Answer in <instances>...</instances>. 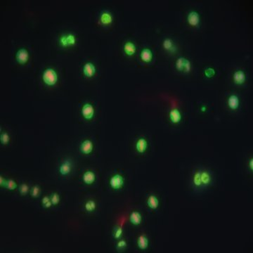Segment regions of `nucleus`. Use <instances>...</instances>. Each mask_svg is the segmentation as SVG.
Listing matches in <instances>:
<instances>
[{
    "label": "nucleus",
    "mask_w": 253,
    "mask_h": 253,
    "mask_svg": "<svg viewBox=\"0 0 253 253\" xmlns=\"http://www.w3.org/2000/svg\"><path fill=\"white\" fill-rule=\"evenodd\" d=\"M43 79L47 85H54L57 80V75L54 70L50 68L46 69L43 73Z\"/></svg>",
    "instance_id": "f257e3e1"
},
{
    "label": "nucleus",
    "mask_w": 253,
    "mask_h": 253,
    "mask_svg": "<svg viewBox=\"0 0 253 253\" xmlns=\"http://www.w3.org/2000/svg\"><path fill=\"white\" fill-rule=\"evenodd\" d=\"M124 184V178L122 175L117 174L111 177L110 179V185L113 189L118 190L121 188Z\"/></svg>",
    "instance_id": "f03ea898"
},
{
    "label": "nucleus",
    "mask_w": 253,
    "mask_h": 253,
    "mask_svg": "<svg viewBox=\"0 0 253 253\" xmlns=\"http://www.w3.org/2000/svg\"><path fill=\"white\" fill-rule=\"evenodd\" d=\"M82 114L83 117L86 119L92 118L94 114V109L92 105L89 103H86L83 105L82 109Z\"/></svg>",
    "instance_id": "7ed1b4c3"
},
{
    "label": "nucleus",
    "mask_w": 253,
    "mask_h": 253,
    "mask_svg": "<svg viewBox=\"0 0 253 253\" xmlns=\"http://www.w3.org/2000/svg\"><path fill=\"white\" fill-rule=\"evenodd\" d=\"M72 168V164L71 162H70L68 160H65L63 161L62 164L61 165V166L59 167V172L61 175H65L68 174L71 171Z\"/></svg>",
    "instance_id": "20e7f679"
},
{
    "label": "nucleus",
    "mask_w": 253,
    "mask_h": 253,
    "mask_svg": "<svg viewBox=\"0 0 253 253\" xmlns=\"http://www.w3.org/2000/svg\"><path fill=\"white\" fill-rule=\"evenodd\" d=\"M188 22L192 26H196L199 24L200 22V18H199L198 13L196 11H192L189 13L188 16Z\"/></svg>",
    "instance_id": "39448f33"
},
{
    "label": "nucleus",
    "mask_w": 253,
    "mask_h": 253,
    "mask_svg": "<svg viewBox=\"0 0 253 253\" xmlns=\"http://www.w3.org/2000/svg\"><path fill=\"white\" fill-rule=\"evenodd\" d=\"M93 143L90 140H85L82 143L80 150L84 154H89L92 151Z\"/></svg>",
    "instance_id": "423d86ee"
},
{
    "label": "nucleus",
    "mask_w": 253,
    "mask_h": 253,
    "mask_svg": "<svg viewBox=\"0 0 253 253\" xmlns=\"http://www.w3.org/2000/svg\"><path fill=\"white\" fill-rule=\"evenodd\" d=\"M95 174L91 171H87L83 174V182L86 184H91L95 182Z\"/></svg>",
    "instance_id": "0eeeda50"
},
{
    "label": "nucleus",
    "mask_w": 253,
    "mask_h": 253,
    "mask_svg": "<svg viewBox=\"0 0 253 253\" xmlns=\"http://www.w3.org/2000/svg\"><path fill=\"white\" fill-rule=\"evenodd\" d=\"M228 105L231 109L236 110L239 106V99L236 95L230 96L228 99Z\"/></svg>",
    "instance_id": "6e6552de"
},
{
    "label": "nucleus",
    "mask_w": 253,
    "mask_h": 253,
    "mask_svg": "<svg viewBox=\"0 0 253 253\" xmlns=\"http://www.w3.org/2000/svg\"><path fill=\"white\" fill-rule=\"evenodd\" d=\"M27 58H28V53L25 49H21L18 51L16 53V59L19 63H25V61H27Z\"/></svg>",
    "instance_id": "1a4fd4ad"
},
{
    "label": "nucleus",
    "mask_w": 253,
    "mask_h": 253,
    "mask_svg": "<svg viewBox=\"0 0 253 253\" xmlns=\"http://www.w3.org/2000/svg\"><path fill=\"white\" fill-rule=\"evenodd\" d=\"M129 220L132 224L134 225H139L141 224L142 217L141 215L139 212H132L131 213L130 217H129Z\"/></svg>",
    "instance_id": "9d476101"
},
{
    "label": "nucleus",
    "mask_w": 253,
    "mask_h": 253,
    "mask_svg": "<svg viewBox=\"0 0 253 253\" xmlns=\"http://www.w3.org/2000/svg\"><path fill=\"white\" fill-rule=\"evenodd\" d=\"M83 71L85 75L88 77H91L95 73V66L90 62L87 63L84 65Z\"/></svg>",
    "instance_id": "9b49d317"
},
{
    "label": "nucleus",
    "mask_w": 253,
    "mask_h": 253,
    "mask_svg": "<svg viewBox=\"0 0 253 253\" xmlns=\"http://www.w3.org/2000/svg\"><path fill=\"white\" fill-rule=\"evenodd\" d=\"M147 148V141L144 138H141L139 139L138 141L137 142L136 144V148L137 151L139 153H142L145 152V151L146 150Z\"/></svg>",
    "instance_id": "f8f14e48"
},
{
    "label": "nucleus",
    "mask_w": 253,
    "mask_h": 253,
    "mask_svg": "<svg viewBox=\"0 0 253 253\" xmlns=\"http://www.w3.org/2000/svg\"><path fill=\"white\" fill-rule=\"evenodd\" d=\"M200 179H201V183L203 186H207V185L210 184L212 180L211 178V175L210 173L207 171H203V172H200Z\"/></svg>",
    "instance_id": "ddd939ff"
},
{
    "label": "nucleus",
    "mask_w": 253,
    "mask_h": 253,
    "mask_svg": "<svg viewBox=\"0 0 253 253\" xmlns=\"http://www.w3.org/2000/svg\"><path fill=\"white\" fill-rule=\"evenodd\" d=\"M170 117L172 123H179L182 119L181 113L177 109H174L170 111Z\"/></svg>",
    "instance_id": "4468645a"
},
{
    "label": "nucleus",
    "mask_w": 253,
    "mask_h": 253,
    "mask_svg": "<svg viewBox=\"0 0 253 253\" xmlns=\"http://www.w3.org/2000/svg\"><path fill=\"white\" fill-rule=\"evenodd\" d=\"M234 79L235 82L238 85H241L244 82L245 79H246V75L245 73L242 70H238L234 73Z\"/></svg>",
    "instance_id": "2eb2a0df"
},
{
    "label": "nucleus",
    "mask_w": 253,
    "mask_h": 253,
    "mask_svg": "<svg viewBox=\"0 0 253 253\" xmlns=\"http://www.w3.org/2000/svg\"><path fill=\"white\" fill-rule=\"evenodd\" d=\"M147 204H148L149 208H151V209H153V210H155V209H157V208H158V206H159L158 199L157 198V197H155V196H153V195H151V196H149V198H148Z\"/></svg>",
    "instance_id": "dca6fc26"
},
{
    "label": "nucleus",
    "mask_w": 253,
    "mask_h": 253,
    "mask_svg": "<svg viewBox=\"0 0 253 253\" xmlns=\"http://www.w3.org/2000/svg\"><path fill=\"white\" fill-rule=\"evenodd\" d=\"M148 246V240L144 235H141L138 238V246L141 250H146Z\"/></svg>",
    "instance_id": "f3484780"
},
{
    "label": "nucleus",
    "mask_w": 253,
    "mask_h": 253,
    "mask_svg": "<svg viewBox=\"0 0 253 253\" xmlns=\"http://www.w3.org/2000/svg\"><path fill=\"white\" fill-rule=\"evenodd\" d=\"M141 58L143 61L149 62L152 59V52L150 49H144L141 53Z\"/></svg>",
    "instance_id": "a211bd4d"
},
{
    "label": "nucleus",
    "mask_w": 253,
    "mask_h": 253,
    "mask_svg": "<svg viewBox=\"0 0 253 253\" xmlns=\"http://www.w3.org/2000/svg\"><path fill=\"white\" fill-rule=\"evenodd\" d=\"M124 49L125 53H127V55H132L134 54L135 53V51H136V47H135V45L133 43L131 42H127L125 44L124 46Z\"/></svg>",
    "instance_id": "6ab92c4d"
},
{
    "label": "nucleus",
    "mask_w": 253,
    "mask_h": 253,
    "mask_svg": "<svg viewBox=\"0 0 253 253\" xmlns=\"http://www.w3.org/2000/svg\"><path fill=\"white\" fill-rule=\"evenodd\" d=\"M101 21L103 24H108L112 22V16L108 12H104L101 16Z\"/></svg>",
    "instance_id": "aec40b11"
},
{
    "label": "nucleus",
    "mask_w": 253,
    "mask_h": 253,
    "mask_svg": "<svg viewBox=\"0 0 253 253\" xmlns=\"http://www.w3.org/2000/svg\"><path fill=\"white\" fill-rule=\"evenodd\" d=\"M96 207V205L95 201L91 200L87 201L85 204V209L88 212H93V210H95Z\"/></svg>",
    "instance_id": "412c9836"
},
{
    "label": "nucleus",
    "mask_w": 253,
    "mask_h": 253,
    "mask_svg": "<svg viewBox=\"0 0 253 253\" xmlns=\"http://www.w3.org/2000/svg\"><path fill=\"white\" fill-rule=\"evenodd\" d=\"M163 47L167 51H172L174 49V45H173L172 41L170 39H166L163 42Z\"/></svg>",
    "instance_id": "4be33fe9"
},
{
    "label": "nucleus",
    "mask_w": 253,
    "mask_h": 253,
    "mask_svg": "<svg viewBox=\"0 0 253 253\" xmlns=\"http://www.w3.org/2000/svg\"><path fill=\"white\" fill-rule=\"evenodd\" d=\"M5 187L9 190H14L17 188V184L14 181L12 180V179H9V180L7 181L5 184Z\"/></svg>",
    "instance_id": "5701e85b"
},
{
    "label": "nucleus",
    "mask_w": 253,
    "mask_h": 253,
    "mask_svg": "<svg viewBox=\"0 0 253 253\" xmlns=\"http://www.w3.org/2000/svg\"><path fill=\"white\" fill-rule=\"evenodd\" d=\"M194 184L196 186H202L200 179V172H197L194 176Z\"/></svg>",
    "instance_id": "b1692460"
},
{
    "label": "nucleus",
    "mask_w": 253,
    "mask_h": 253,
    "mask_svg": "<svg viewBox=\"0 0 253 253\" xmlns=\"http://www.w3.org/2000/svg\"><path fill=\"white\" fill-rule=\"evenodd\" d=\"M185 60H186V59H184V58H179V59L177 60L176 67L179 70H183V69H184Z\"/></svg>",
    "instance_id": "393cba45"
},
{
    "label": "nucleus",
    "mask_w": 253,
    "mask_h": 253,
    "mask_svg": "<svg viewBox=\"0 0 253 253\" xmlns=\"http://www.w3.org/2000/svg\"><path fill=\"white\" fill-rule=\"evenodd\" d=\"M29 191V187L27 184H23L20 187V192L22 195H26Z\"/></svg>",
    "instance_id": "a878e982"
},
{
    "label": "nucleus",
    "mask_w": 253,
    "mask_h": 253,
    "mask_svg": "<svg viewBox=\"0 0 253 253\" xmlns=\"http://www.w3.org/2000/svg\"><path fill=\"white\" fill-rule=\"evenodd\" d=\"M39 191H40V189H39V187L38 186H33V189H32V193H31L32 196L34 197V198H37V197H38L39 194Z\"/></svg>",
    "instance_id": "bb28decb"
},
{
    "label": "nucleus",
    "mask_w": 253,
    "mask_h": 253,
    "mask_svg": "<svg viewBox=\"0 0 253 253\" xmlns=\"http://www.w3.org/2000/svg\"><path fill=\"white\" fill-rule=\"evenodd\" d=\"M51 203H52V204L53 205V206H56L58 203H59V201H60L59 196V195L56 194V193H54V194L52 195V196H51Z\"/></svg>",
    "instance_id": "cd10ccee"
},
{
    "label": "nucleus",
    "mask_w": 253,
    "mask_h": 253,
    "mask_svg": "<svg viewBox=\"0 0 253 253\" xmlns=\"http://www.w3.org/2000/svg\"><path fill=\"white\" fill-rule=\"evenodd\" d=\"M1 141L2 143V144H7L9 141V136L8 135L7 133H3L1 134Z\"/></svg>",
    "instance_id": "c85d7f7f"
},
{
    "label": "nucleus",
    "mask_w": 253,
    "mask_h": 253,
    "mask_svg": "<svg viewBox=\"0 0 253 253\" xmlns=\"http://www.w3.org/2000/svg\"><path fill=\"white\" fill-rule=\"evenodd\" d=\"M65 36H66L68 45H73V44H75V38L74 35H72V34H69V35H65Z\"/></svg>",
    "instance_id": "c756f323"
},
{
    "label": "nucleus",
    "mask_w": 253,
    "mask_h": 253,
    "mask_svg": "<svg viewBox=\"0 0 253 253\" xmlns=\"http://www.w3.org/2000/svg\"><path fill=\"white\" fill-rule=\"evenodd\" d=\"M190 70H191V63L190 61L186 59L185 60L184 69H183V70H184V72H186V73H188V72L190 71Z\"/></svg>",
    "instance_id": "7c9ffc66"
},
{
    "label": "nucleus",
    "mask_w": 253,
    "mask_h": 253,
    "mask_svg": "<svg viewBox=\"0 0 253 253\" xmlns=\"http://www.w3.org/2000/svg\"><path fill=\"white\" fill-rule=\"evenodd\" d=\"M122 227H119V228L116 230V231L115 232L114 237L115 238L118 239L120 238L121 236H122Z\"/></svg>",
    "instance_id": "2f4dec72"
},
{
    "label": "nucleus",
    "mask_w": 253,
    "mask_h": 253,
    "mask_svg": "<svg viewBox=\"0 0 253 253\" xmlns=\"http://www.w3.org/2000/svg\"><path fill=\"white\" fill-rule=\"evenodd\" d=\"M126 246H127V243L124 240H119V241L118 242V243H117V248H119V249H123V248H125Z\"/></svg>",
    "instance_id": "473e14b6"
},
{
    "label": "nucleus",
    "mask_w": 253,
    "mask_h": 253,
    "mask_svg": "<svg viewBox=\"0 0 253 253\" xmlns=\"http://www.w3.org/2000/svg\"><path fill=\"white\" fill-rule=\"evenodd\" d=\"M205 73H206V75L208 77H212V75H214V71L213 69L208 68V69L206 70V72H205Z\"/></svg>",
    "instance_id": "72a5a7b5"
},
{
    "label": "nucleus",
    "mask_w": 253,
    "mask_h": 253,
    "mask_svg": "<svg viewBox=\"0 0 253 253\" xmlns=\"http://www.w3.org/2000/svg\"><path fill=\"white\" fill-rule=\"evenodd\" d=\"M60 42H61V45H62L63 46H67V45H68V42H67V39H66V36H61V38H60Z\"/></svg>",
    "instance_id": "f704fd0d"
},
{
    "label": "nucleus",
    "mask_w": 253,
    "mask_h": 253,
    "mask_svg": "<svg viewBox=\"0 0 253 253\" xmlns=\"http://www.w3.org/2000/svg\"><path fill=\"white\" fill-rule=\"evenodd\" d=\"M6 182H7V181H5L1 176L0 177V185H1V186H5Z\"/></svg>",
    "instance_id": "c9c22d12"
},
{
    "label": "nucleus",
    "mask_w": 253,
    "mask_h": 253,
    "mask_svg": "<svg viewBox=\"0 0 253 253\" xmlns=\"http://www.w3.org/2000/svg\"><path fill=\"white\" fill-rule=\"evenodd\" d=\"M49 200H49V198H48L47 196L44 197L43 199H42V204H43V205H45L46 203H47V202H49Z\"/></svg>",
    "instance_id": "e433bc0d"
},
{
    "label": "nucleus",
    "mask_w": 253,
    "mask_h": 253,
    "mask_svg": "<svg viewBox=\"0 0 253 253\" xmlns=\"http://www.w3.org/2000/svg\"><path fill=\"white\" fill-rule=\"evenodd\" d=\"M52 203H51V200H49V202H47V203H46L45 205H44V206H45V207L46 208H50V207L52 206Z\"/></svg>",
    "instance_id": "4c0bfd02"
},
{
    "label": "nucleus",
    "mask_w": 253,
    "mask_h": 253,
    "mask_svg": "<svg viewBox=\"0 0 253 253\" xmlns=\"http://www.w3.org/2000/svg\"><path fill=\"white\" fill-rule=\"evenodd\" d=\"M250 168L251 170H253V160L252 159H251L250 161Z\"/></svg>",
    "instance_id": "58836bf2"
}]
</instances>
